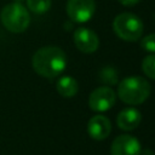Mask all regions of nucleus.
I'll return each instance as SVG.
<instances>
[{
    "label": "nucleus",
    "instance_id": "4",
    "mask_svg": "<svg viewBox=\"0 0 155 155\" xmlns=\"http://www.w3.org/2000/svg\"><path fill=\"white\" fill-rule=\"evenodd\" d=\"M114 33L125 41H136L143 34V22L133 13L124 12L117 15L113 22Z\"/></svg>",
    "mask_w": 155,
    "mask_h": 155
},
{
    "label": "nucleus",
    "instance_id": "15",
    "mask_svg": "<svg viewBox=\"0 0 155 155\" xmlns=\"http://www.w3.org/2000/svg\"><path fill=\"white\" fill-rule=\"evenodd\" d=\"M121 5L124 6H134L136 4H138L140 0H119Z\"/></svg>",
    "mask_w": 155,
    "mask_h": 155
},
{
    "label": "nucleus",
    "instance_id": "9",
    "mask_svg": "<svg viewBox=\"0 0 155 155\" xmlns=\"http://www.w3.org/2000/svg\"><path fill=\"white\" fill-rule=\"evenodd\" d=\"M111 131L110 120L104 115H94L90 119L87 124V132L90 137L94 140L105 139Z\"/></svg>",
    "mask_w": 155,
    "mask_h": 155
},
{
    "label": "nucleus",
    "instance_id": "7",
    "mask_svg": "<svg viewBox=\"0 0 155 155\" xmlns=\"http://www.w3.org/2000/svg\"><path fill=\"white\" fill-rule=\"evenodd\" d=\"M139 140L131 134H120L117 136L110 148L111 155H139L140 151Z\"/></svg>",
    "mask_w": 155,
    "mask_h": 155
},
{
    "label": "nucleus",
    "instance_id": "8",
    "mask_svg": "<svg viewBox=\"0 0 155 155\" xmlns=\"http://www.w3.org/2000/svg\"><path fill=\"white\" fill-rule=\"evenodd\" d=\"M74 44L79 51L84 53H92L97 51L99 39L93 30L81 27L74 31Z\"/></svg>",
    "mask_w": 155,
    "mask_h": 155
},
{
    "label": "nucleus",
    "instance_id": "13",
    "mask_svg": "<svg viewBox=\"0 0 155 155\" xmlns=\"http://www.w3.org/2000/svg\"><path fill=\"white\" fill-rule=\"evenodd\" d=\"M142 70L148 78L155 80V54H149L143 59Z\"/></svg>",
    "mask_w": 155,
    "mask_h": 155
},
{
    "label": "nucleus",
    "instance_id": "1",
    "mask_svg": "<svg viewBox=\"0 0 155 155\" xmlns=\"http://www.w3.org/2000/svg\"><path fill=\"white\" fill-rule=\"evenodd\" d=\"M31 64L39 75L44 78H54L65 69L67 56L59 47L45 46L34 53Z\"/></svg>",
    "mask_w": 155,
    "mask_h": 155
},
{
    "label": "nucleus",
    "instance_id": "5",
    "mask_svg": "<svg viewBox=\"0 0 155 155\" xmlns=\"http://www.w3.org/2000/svg\"><path fill=\"white\" fill-rule=\"evenodd\" d=\"M96 11L94 0H68L67 13L69 18L78 23H85L92 18Z\"/></svg>",
    "mask_w": 155,
    "mask_h": 155
},
{
    "label": "nucleus",
    "instance_id": "12",
    "mask_svg": "<svg viewBox=\"0 0 155 155\" xmlns=\"http://www.w3.org/2000/svg\"><path fill=\"white\" fill-rule=\"evenodd\" d=\"M28 8L34 13H45L51 7V0H27Z\"/></svg>",
    "mask_w": 155,
    "mask_h": 155
},
{
    "label": "nucleus",
    "instance_id": "3",
    "mask_svg": "<svg viewBox=\"0 0 155 155\" xmlns=\"http://www.w3.org/2000/svg\"><path fill=\"white\" fill-rule=\"evenodd\" d=\"M0 18L2 25L11 33H22L30 23L28 10L19 2L6 5L0 13Z\"/></svg>",
    "mask_w": 155,
    "mask_h": 155
},
{
    "label": "nucleus",
    "instance_id": "2",
    "mask_svg": "<svg viewBox=\"0 0 155 155\" xmlns=\"http://www.w3.org/2000/svg\"><path fill=\"white\" fill-rule=\"evenodd\" d=\"M150 94V85L142 76H127L125 78L117 87L119 98L130 105L142 104L148 99Z\"/></svg>",
    "mask_w": 155,
    "mask_h": 155
},
{
    "label": "nucleus",
    "instance_id": "16",
    "mask_svg": "<svg viewBox=\"0 0 155 155\" xmlns=\"http://www.w3.org/2000/svg\"><path fill=\"white\" fill-rule=\"evenodd\" d=\"M139 155H155L154 154V151L151 150V149H149V148H147V149H140V151H139Z\"/></svg>",
    "mask_w": 155,
    "mask_h": 155
},
{
    "label": "nucleus",
    "instance_id": "10",
    "mask_svg": "<svg viewBox=\"0 0 155 155\" xmlns=\"http://www.w3.org/2000/svg\"><path fill=\"white\" fill-rule=\"evenodd\" d=\"M140 121H142V115L134 108H126L121 110L116 116V124L119 128L124 131H132L137 128Z\"/></svg>",
    "mask_w": 155,
    "mask_h": 155
},
{
    "label": "nucleus",
    "instance_id": "6",
    "mask_svg": "<svg viewBox=\"0 0 155 155\" xmlns=\"http://www.w3.org/2000/svg\"><path fill=\"white\" fill-rule=\"evenodd\" d=\"M116 94L115 92L107 86L98 87L93 90L88 97V107L93 111H107L111 109L115 104Z\"/></svg>",
    "mask_w": 155,
    "mask_h": 155
},
{
    "label": "nucleus",
    "instance_id": "11",
    "mask_svg": "<svg viewBox=\"0 0 155 155\" xmlns=\"http://www.w3.org/2000/svg\"><path fill=\"white\" fill-rule=\"evenodd\" d=\"M56 87H57V92L64 98L74 97L79 91L78 81L73 76H69V75L59 78V80L57 81Z\"/></svg>",
    "mask_w": 155,
    "mask_h": 155
},
{
    "label": "nucleus",
    "instance_id": "14",
    "mask_svg": "<svg viewBox=\"0 0 155 155\" xmlns=\"http://www.w3.org/2000/svg\"><path fill=\"white\" fill-rule=\"evenodd\" d=\"M140 46H142L143 50L155 53V33L144 36L140 41Z\"/></svg>",
    "mask_w": 155,
    "mask_h": 155
}]
</instances>
